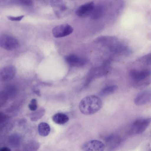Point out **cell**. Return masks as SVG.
Listing matches in <instances>:
<instances>
[{
  "label": "cell",
  "instance_id": "obj_13",
  "mask_svg": "<svg viewBox=\"0 0 151 151\" xmlns=\"http://www.w3.org/2000/svg\"><path fill=\"white\" fill-rule=\"evenodd\" d=\"M53 121L58 124H63L69 120V117L66 114L62 113H58L54 114L52 117Z\"/></svg>",
  "mask_w": 151,
  "mask_h": 151
},
{
  "label": "cell",
  "instance_id": "obj_12",
  "mask_svg": "<svg viewBox=\"0 0 151 151\" xmlns=\"http://www.w3.org/2000/svg\"><path fill=\"white\" fill-rule=\"evenodd\" d=\"M105 11L104 6L101 4L95 5L93 10L91 14V18L93 19H100L104 15Z\"/></svg>",
  "mask_w": 151,
  "mask_h": 151
},
{
  "label": "cell",
  "instance_id": "obj_11",
  "mask_svg": "<svg viewBox=\"0 0 151 151\" xmlns=\"http://www.w3.org/2000/svg\"><path fill=\"white\" fill-rule=\"evenodd\" d=\"M105 140L106 146L111 150L117 147L120 145L122 141L121 137L116 134H112L108 136Z\"/></svg>",
  "mask_w": 151,
  "mask_h": 151
},
{
  "label": "cell",
  "instance_id": "obj_14",
  "mask_svg": "<svg viewBox=\"0 0 151 151\" xmlns=\"http://www.w3.org/2000/svg\"><path fill=\"white\" fill-rule=\"evenodd\" d=\"M50 128L49 125L47 123L42 122L40 123L38 127L39 134L42 137L47 136L50 133Z\"/></svg>",
  "mask_w": 151,
  "mask_h": 151
},
{
  "label": "cell",
  "instance_id": "obj_18",
  "mask_svg": "<svg viewBox=\"0 0 151 151\" xmlns=\"http://www.w3.org/2000/svg\"><path fill=\"white\" fill-rule=\"evenodd\" d=\"M20 3L21 4L24 5L30 6L32 4L33 2L31 0H24L20 1Z\"/></svg>",
  "mask_w": 151,
  "mask_h": 151
},
{
  "label": "cell",
  "instance_id": "obj_6",
  "mask_svg": "<svg viewBox=\"0 0 151 151\" xmlns=\"http://www.w3.org/2000/svg\"><path fill=\"white\" fill-rule=\"evenodd\" d=\"M105 147V145L102 142L94 139L84 143L82 149L83 151H104Z\"/></svg>",
  "mask_w": 151,
  "mask_h": 151
},
{
  "label": "cell",
  "instance_id": "obj_17",
  "mask_svg": "<svg viewBox=\"0 0 151 151\" xmlns=\"http://www.w3.org/2000/svg\"><path fill=\"white\" fill-rule=\"evenodd\" d=\"M24 16L22 15L18 17H13L8 16L7 17L8 19L12 21H20L24 17Z\"/></svg>",
  "mask_w": 151,
  "mask_h": 151
},
{
  "label": "cell",
  "instance_id": "obj_10",
  "mask_svg": "<svg viewBox=\"0 0 151 151\" xmlns=\"http://www.w3.org/2000/svg\"><path fill=\"white\" fill-rule=\"evenodd\" d=\"M66 62L70 65L74 66H81L86 64L88 60L84 58L80 57L74 54L67 55L65 58Z\"/></svg>",
  "mask_w": 151,
  "mask_h": 151
},
{
  "label": "cell",
  "instance_id": "obj_4",
  "mask_svg": "<svg viewBox=\"0 0 151 151\" xmlns=\"http://www.w3.org/2000/svg\"><path fill=\"white\" fill-rule=\"evenodd\" d=\"M19 43L14 37L7 35L0 36V46L6 50H12L17 47Z\"/></svg>",
  "mask_w": 151,
  "mask_h": 151
},
{
  "label": "cell",
  "instance_id": "obj_8",
  "mask_svg": "<svg viewBox=\"0 0 151 151\" xmlns=\"http://www.w3.org/2000/svg\"><path fill=\"white\" fill-rule=\"evenodd\" d=\"M16 71L15 68L8 65L0 71V80L7 81L12 79L15 76Z\"/></svg>",
  "mask_w": 151,
  "mask_h": 151
},
{
  "label": "cell",
  "instance_id": "obj_5",
  "mask_svg": "<svg viewBox=\"0 0 151 151\" xmlns=\"http://www.w3.org/2000/svg\"><path fill=\"white\" fill-rule=\"evenodd\" d=\"M73 28L68 24H62L55 27L52 30V34L55 37H65L72 33Z\"/></svg>",
  "mask_w": 151,
  "mask_h": 151
},
{
  "label": "cell",
  "instance_id": "obj_19",
  "mask_svg": "<svg viewBox=\"0 0 151 151\" xmlns=\"http://www.w3.org/2000/svg\"><path fill=\"white\" fill-rule=\"evenodd\" d=\"M0 151H11L10 149L6 147H4L0 148Z\"/></svg>",
  "mask_w": 151,
  "mask_h": 151
},
{
  "label": "cell",
  "instance_id": "obj_16",
  "mask_svg": "<svg viewBox=\"0 0 151 151\" xmlns=\"http://www.w3.org/2000/svg\"><path fill=\"white\" fill-rule=\"evenodd\" d=\"M28 107L29 109L31 111H34L36 110L37 108L36 100L34 99H32L30 103L29 104Z\"/></svg>",
  "mask_w": 151,
  "mask_h": 151
},
{
  "label": "cell",
  "instance_id": "obj_3",
  "mask_svg": "<svg viewBox=\"0 0 151 151\" xmlns=\"http://www.w3.org/2000/svg\"><path fill=\"white\" fill-rule=\"evenodd\" d=\"M151 122L149 118H140L135 120L131 125L129 133L132 135L140 134L144 132Z\"/></svg>",
  "mask_w": 151,
  "mask_h": 151
},
{
  "label": "cell",
  "instance_id": "obj_9",
  "mask_svg": "<svg viewBox=\"0 0 151 151\" xmlns=\"http://www.w3.org/2000/svg\"><path fill=\"white\" fill-rule=\"evenodd\" d=\"M151 92L149 90L143 91L139 93L135 97L134 101L136 105H145L151 100Z\"/></svg>",
  "mask_w": 151,
  "mask_h": 151
},
{
  "label": "cell",
  "instance_id": "obj_2",
  "mask_svg": "<svg viewBox=\"0 0 151 151\" xmlns=\"http://www.w3.org/2000/svg\"><path fill=\"white\" fill-rule=\"evenodd\" d=\"M151 71L148 69L132 70L129 73L130 79L136 86H142L148 84L150 81Z\"/></svg>",
  "mask_w": 151,
  "mask_h": 151
},
{
  "label": "cell",
  "instance_id": "obj_15",
  "mask_svg": "<svg viewBox=\"0 0 151 151\" xmlns=\"http://www.w3.org/2000/svg\"><path fill=\"white\" fill-rule=\"evenodd\" d=\"M118 86L116 85L106 86L101 90L99 92V95L102 96L109 95L114 93L117 90Z\"/></svg>",
  "mask_w": 151,
  "mask_h": 151
},
{
  "label": "cell",
  "instance_id": "obj_1",
  "mask_svg": "<svg viewBox=\"0 0 151 151\" xmlns=\"http://www.w3.org/2000/svg\"><path fill=\"white\" fill-rule=\"evenodd\" d=\"M102 102L101 98L95 95H90L83 98L79 104V108L83 114L86 115L93 114L101 109Z\"/></svg>",
  "mask_w": 151,
  "mask_h": 151
},
{
  "label": "cell",
  "instance_id": "obj_7",
  "mask_svg": "<svg viewBox=\"0 0 151 151\" xmlns=\"http://www.w3.org/2000/svg\"><path fill=\"white\" fill-rule=\"evenodd\" d=\"M95 3L93 1H90L83 4L76 10V13L77 16L82 18L90 16L94 8Z\"/></svg>",
  "mask_w": 151,
  "mask_h": 151
}]
</instances>
